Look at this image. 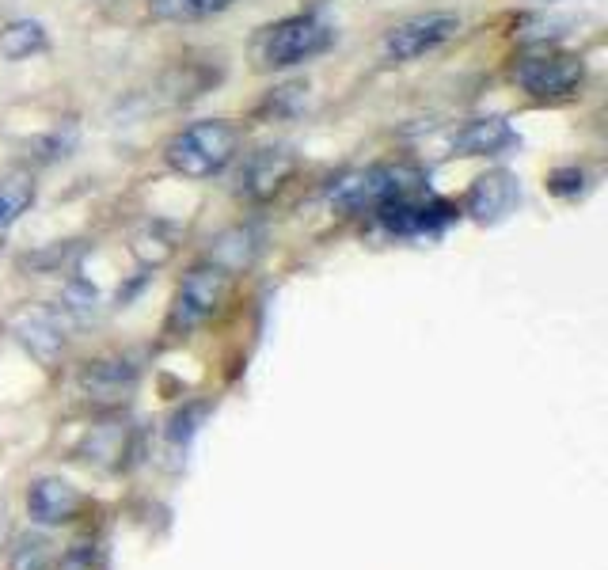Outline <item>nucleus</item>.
Listing matches in <instances>:
<instances>
[{
    "instance_id": "nucleus-1",
    "label": "nucleus",
    "mask_w": 608,
    "mask_h": 570,
    "mask_svg": "<svg viewBox=\"0 0 608 570\" xmlns=\"http://www.w3.org/2000/svg\"><path fill=\"white\" fill-rule=\"evenodd\" d=\"M244 133L228 118H202L175 130L164 145V164L183 179H213L240 156Z\"/></svg>"
},
{
    "instance_id": "nucleus-2",
    "label": "nucleus",
    "mask_w": 608,
    "mask_h": 570,
    "mask_svg": "<svg viewBox=\"0 0 608 570\" xmlns=\"http://www.w3.org/2000/svg\"><path fill=\"white\" fill-rule=\"evenodd\" d=\"M331 46H335V27L316 12H301V16L266 23L263 31L251 38V65L259 73H282V69H293V65L327 54Z\"/></svg>"
},
{
    "instance_id": "nucleus-3",
    "label": "nucleus",
    "mask_w": 608,
    "mask_h": 570,
    "mask_svg": "<svg viewBox=\"0 0 608 570\" xmlns=\"http://www.w3.org/2000/svg\"><path fill=\"white\" fill-rule=\"evenodd\" d=\"M418 190H426L422 171L407 160H396V164H369V168L342 175L327 194V202L335 213H377L380 206L418 194Z\"/></svg>"
},
{
    "instance_id": "nucleus-4",
    "label": "nucleus",
    "mask_w": 608,
    "mask_h": 570,
    "mask_svg": "<svg viewBox=\"0 0 608 570\" xmlns=\"http://www.w3.org/2000/svg\"><path fill=\"white\" fill-rule=\"evenodd\" d=\"M586 80V61L574 50H559V46H532L517 57L513 65V84L532 99H567L582 88Z\"/></svg>"
},
{
    "instance_id": "nucleus-5",
    "label": "nucleus",
    "mask_w": 608,
    "mask_h": 570,
    "mask_svg": "<svg viewBox=\"0 0 608 570\" xmlns=\"http://www.w3.org/2000/svg\"><path fill=\"white\" fill-rule=\"evenodd\" d=\"M228 289H232V274L221 263H198L183 274V282L171 297L168 312V331L171 335H190L198 331L202 323H209L221 304L228 301Z\"/></svg>"
},
{
    "instance_id": "nucleus-6",
    "label": "nucleus",
    "mask_w": 608,
    "mask_h": 570,
    "mask_svg": "<svg viewBox=\"0 0 608 570\" xmlns=\"http://www.w3.org/2000/svg\"><path fill=\"white\" fill-rule=\"evenodd\" d=\"M460 31V16L456 12H422V16H411L396 23L388 35H384V61H396V65H407V61H418V57L441 50L449 38H456Z\"/></svg>"
},
{
    "instance_id": "nucleus-7",
    "label": "nucleus",
    "mask_w": 608,
    "mask_h": 570,
    "mask_svg": "<svg viewBox=\"0 0 608 570\" xmlns=\"http://www.w3.org/2000/svg\"><path fill=\"white\" fill-rule=\"evenodd\" d=\"M456 213H460V209H456L453 202H441V198H430L426 190H418V194H407V198H396V202L380 206L373 217H377L392 236L422 240V236H441V232L456 221Z\"/></svg>"
},
{
    "instance_id": "nucleus-8",
    "label": "nucleus",
    "mask_w": 608,
    "mask_h": 570,
    "mask_svg": "<svg viewBox=\"0 0 608 570\" xmlns=\"http://www.w3.org/2000/svg\"><path fill=\"white\" fill-rule=\"evenodd\" d=\"M521 206V183L517 175L506 168L483 171L479 179H472V187L460 202V213H468L475 225H498L506 221L513 209Z\"/></svg>"
},
{
    "instance_id": "nucleus-9",
    "label": "nucleus",
    "mask_w": 608,
    "mask_h": 570,
    "mask_svg": "<svg viewBox=\"0 0 608 570\" xmlns=\"http://www.w3.org/2000/svg\"><path fill=\"white\" fill-rule=\"evenodd\" d=\"M12 335H16L23 346H27V354H35L42 365H54L61 358V350H65V308L54 312V308H23L16 320H12Z\"/></svg>"
},
{
    "instance_id": "nucleus-10",
    "label": "nucleus",
    "mask_w": 608,
    "mask_h": 570,
    "mask_svg": "<svg viewBox=\"0 0 608 570\" xmlns=\"http://www.w3.org/2000/svg\"><path fill=\"white\" fill-rule=\"evenodd\" d=\"M293 168H297V156L285 145H270V149L251 152L244 160V168H240V175H236V183H240L236 190L244 198H251V202H263L274 190H282V183L293 175Z\"/></svg>"
},
{
    "instance_id": "nucleus-11",
    "label": "nucleus",
    "mask_w": 608,
    "mask_h": 570,
    "mask_svg": "<svg viewBox=\"0 0 608 570\" xmlns=\"http://www.w3.org/2000/svg\"><path fill=\"white\" fill-rule=\"evenodd\" d=\"M510 145H517V133L506 118H468L449 133V152L456 156H498Z\"/></svg>"
},
{
    "instance_id": "nucleus-12",
    "label": "nucleus",
    "mask_w": 608,
    "mask_h": 570,
    "mask_svg": "<svg viewBox=\"0 0 608 570\" xmlns=\"http://www.w3.org/2000/svg\"><path fill=\"white\" fill-rule=\"evenodd\" d=\"M76 510H80V491L57 475H42L27 491V513L38 525H65L76 517Z\"/></svg>"
},
{
    "instance_id": "nucleus-13",
    "label": "nucleus",
    "mask_w": 608,
    "mask_h": 570,
    "mask_svg": "<svg viewBox=\"0 0 608 570\" xmlns=\"http://www.w3.org/2000/svg\"><path fill=\"white\" fill-rule=\"evenodd\" d=\"M133 384H137V369L122 358H99L80 369V388L99 403L126 399L133 392Z\"/></svg>"
},
{
    "instance_id": "nucleus-14",
    "label": "nucleus",
    "mask_w": 608,
    "mask_h": 570,
    "mask_svg": "<svg viewBox=\"0 0 608 570\" xmlns=\"http://www.w3.org/2000/svg\"><path fill=\"white\" fill-rule=\"evenodd\" d=\"M38 183L27 168H12L0 175V236L16 225L27 209L35 206Z\"/></svg>"
},
{
    "instance_id": "nucleus-15",
    "label": "nucleus",
    "mask_w": 608,
    "mask_h": 570,
    "mask_svg": "<svg viewBox=\"0 0 608 570\" xmlns=\"http://www.w3.org/2000/svg\"><path fill=\"white\" fill-rule=\"evenodd\" d=\"M46 46H50V38L38 19H12L8 27H0V57H8V61H27V57L42 54Z\"/></svg>"
},
{
    "instance_id": "nucleus-16",
    "label": "nucleus",
    "mask_w": 608,
    "mask_h": 570,
    "mask_svg": "<svg viewBox=\"0 0 608 570\" xmlns=\"http://www.w3.org/2000/svg\"><path fill=\"white\" fill-rule=\"evenodd\" d=\"M236 0H152V12L171 23H190V19H206L232 8Z\"/></svg>"
},
{
    "instance_id": "nucleus-17",
    "label": "nucleus",
    "mask_w": 608,
    "mask_h": 570,
    "mask_svg": "<svg viewBox=\"0 0 608 570\" xmlns=\"http://www.w3.org/2000/svg\"><path fill=\"white\" fill-rule=\"evenodd\" d=\"M8 563H12V570H46V563H50V540L46 536H19Z\"/></svg>"
},
{
    "instance_id": "nucleus-18",
    "label": "nucleus",
    "mask_w": 608,
    "mask_h": 570,
    "mask_svg": "<svg viewBox=\"0 0 608 570\" xmlns=\"http://www.w3.org/2000/svg\"><path fill=\"white\" fill-rule=\"evenodd\" d=\"M548 190L555 198H574L586 190V171L582 168H559L548 175Z\"/></svg>"
},
{
    "instance_id": "nucleus-19",
    "label": "nucleus",
    "mask_w": 608,
    "mask_h": 570,
    "mask_svg": "<svg viewBox=\"0 0 608 570\" xmlns=\"http://www.w3.org/2000/svg\"><path fill=\"white\" fill-rule=\"evenodd\" d=\"M0 240H4V236H0Z\"/></svg>"
}]
</instances>
